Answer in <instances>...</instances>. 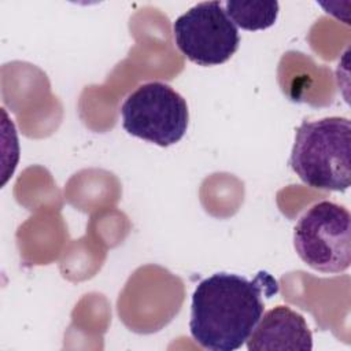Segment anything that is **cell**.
<instances>
[{
    "mask_svg": "<svg viewBox=\"0 0 351 351\" xmlns=\"http://www.w3.org/2000/svg\"><path fill=\"white\" fill-rule=\"evenodd\" d=\"M277 292L278 282L267 271H259L254 280L225 271L202 280L191 304L193 340L213 351L239 350L263 314L262 295Z\"/></svg>",
    "mask_w": 351,
    "mask_h": 351,
    "instance_id": "1",
    "label": "cell"
},
{
    "mask_svg": "<svg viewBox=\"0 0 351 351\" xmlns=\"http://www.w3.org/2000/svg\"><path fill=\"white\" fill-rule=\"evenodd\" d=\"M289 165L308 186L344 192L351 184V122L344 117L304 121L296 130Z\"/></svg>",
    "mask_w": 351,
    "mask_h": 351,
    "instance_id": "2",
    "label": "cell"
},
{
    "mask_svg": "<svg viewBox=\"0 0 351 351\" xmlns=\"http://www.w3.org/2000/svg\"><path fill=\"white\" fill-rule=\"evenodd\" d=\"M293 247L313 270L341 273L351 263V217L346 207L329 200L307 208L293 229Z\"/></svg>",
    "mask_w": 351,
    "mask_h": 351,
    "instance_id": "3",
    "label": "cell"
},
{
    "mask_svg": "<svg viewBox=\"0 0 351 351\" xmlns=\"http://www.w3.org/2000/svg\"><path fill=\"white\" fill-rule=\"evenodd\" d=\"M121 117L129 134L169 147L186 133L189 111L185 99L170 85L152 81L128 95L121 106Z\"/></svg>",
    "mask_w": 351,
    "mask_h": 351,
    "instance_id": "4",
    "label": "cell"
},
{
    "mask_svg": "<svg viewBox=\"0 0 351 351\" xmlns=\"http://www.w3.org/2000/svg\"><path fill=\"white\" fill-rule=\"evenodd\" d=\"M177 48L199 66H217L228 62L239 48L237 26L228 16L223 3L203 1L173 22Z\"/></svg>",
    "mask_w": 351,
    "mask_h": 351,
    "instance_id": "5",
    "label": "cell"
},
{
    "mask_svg": "<svg viewBox=\"0 0 351 351\" xmlns=\"http://www.w3.org/2000/svg\"><path fill=\"white\" fill-rule=\"evenodd\" d=\"M245 343L248 351H308L313 348V335L302 314L288 306H276L262 314Z\"/></svg>",
    "mask_w": 351,
    "mask_h": 351,
    "instance_id": "6",
    "label": "cell"
},
{
    "mask_svg": "<svg viewBox=\"0 0 351 351\" xmlns=\"http://www.w3.org/2000/svg\"><path fill=\"white\" fill-rule=\"evenodd\" d=\"M223 8L233 23L244 30H262L273 26L280 10L277 1H226Z\"/></svg>",
    "mask_w": 351,
    "mask_h": 351,
    "instance_id": "7",
    "label": "cell"
}]
</instances>
